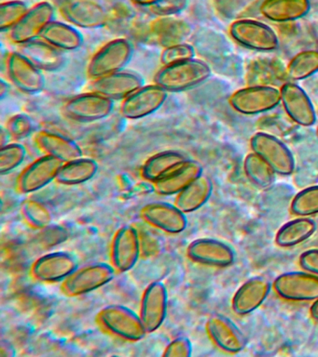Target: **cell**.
<instances>
[{
	"instance_id": "1",
	"label": "cell",
	"mask_w": 318,
	"mask_h": 357,
	"mask_svg": "<svg viewBox=\"0 0 318 357\" xmlns=\"http://www.w3.org/2000/svg\"><path fill=\"white\" fill-rule=\"evenodd\" d=\"M210 75V66L205 61L194 58L164 66L156 73L154 83L166 91L181 92L201 85Z\"/></svg>"
},
{
	"instance_id": "2",
	"label": "cell",
	"mask_w": 318,
	"mask_h": 357,
	"mask_svg": "<svg viewBox=\"0 0 318 357\" xmlns=\"http://www.w3.org/2000/svg\"><path fill=\"white\" fill-rule=\"evenodd\" d=\"M96 321L104 331L127 342H138L147 334L140 315L119 304H113L100 310Z\"/></svg>"
},
{
	"instance_id": "3",
	"label": "cell",
	"mask_w": 318,
	"mask_h": 357,
	"mask_svg": "<svg viewBox=\"0 0 318 357\" xmlns=\"http://www.w3.org/2000/svg\"><path fill=\"white\" fill-rule=\"evenodd\" d=\"M115 273L116 270L113 265L105 262L85 265L77 268L65 281L62 282L61 290L68 297H79L110 283Z\"/></svg>"
},
{
	"instance_id": "4",
	"label": "cell",
	"mask_w": 318,
	"mask_h": 357,
	"mask_svg": "<svg viewBox=\"0 0 318 357\" xmlns=\"http://www.w3.org/2000/svg\"><path fill=\"white\" fill-rule=\"evenodd\" d=\"M229 32L237 43L255 52H270L279 47V39L275 30L256 20H236L230 25Z\"/></svg>"
},
{
	"instance_id": "5",
	"label": "cell",
	"mask_w": 318,
	"mask_h": 357,
	"mask_svg": "<svg viewBox=\"0 0 318 357\" xmlns=\"http://www.w3.org/2000/svg\"><path fill=\"white\" fill-rule=\"evenodd\" d=\"M280 102V89L267 85H254L240 89L230 98V105L233 110L245 116L269 112Z\"/></svg>"
},
{
	"instance_id": "6",
	"label": "cell",
	"mask_w": 318,
	"mask_h": 357,
	"mask_svg": "<svg viewBox=\"0 0 318 357\" xmlns=\"http://www.w3.org/2000/svg\"><path fill=\"white\" fill-rule=\"evenodd\" d=\"M252 152L261 156L276 174L289 176L295 170L291 151L281 139L266 132H256L250 139Z\"/></svg>"
},
{
	"instance_id": "7",
	"label": "cell",
	"mask_w": 318,
	"mask_h": 357,
	"mask_svg": "<svg viewBox=\"0 0 318 357\" xmlns=\"http://www.w3.org/2000/svg\"><path fill=\"white\" fill-rule=\"evenodd\" d=\"M132 44L127 39L118 38L108 42L92 58L88 75L93 79L121 72L132 59Z\"/></svg>"
},
{
	"instance_id": "8",
	"label": "cell",
	"mask_w": 318,
	"mask_h": 357,
	"mask_svg": "<svg viewBox=\"0 0 318 357\" xmlns=\"http://www.w3.org/2000/svg\"><path fill=\"white\" fill-rule=\"evenodd\" d=\"M279 297L289 301H315L318 298V275L307 271L281 273L273 281Z\"/></svg>"
},
{
	"instance_id": "9",
	"label": "cell",
	"mask_w": 318,
	"mask_h": 357,
	"mask_svg": "<svg viewBox=\"0 0 318 357\" xmlns=\"http://www.w3.org/2000/svg\"><path fill=\"white\" fill-rule=\"evenodd\" d=\"M113 109V100L93 91L72 98L64 105L63 113L73 121L90 123L107 119Z\"/></svg>"
},
{
	"instance_id": "10",
	"label": "cell",
	"mask_w": 318,
	"mask_h": 357,
	"mask_svg": "<svg viewBox=\"0 0 318 357\" xmlns=\"http://www.w3.org/2000/svg\"><path fill=\"white\" fill-rule=\"evenodd\" d=\"M117 273L128 272L138 264L142 255L140 234L132 225H124L114 234L110 253Z\"/></svg>"
},
{
	"instance_id": "11",
	"label": "cell",
	"mask_w": 318,
	"mask_h": 357,
	"mask_svg": "<svg viewBox=\"0 0 318 357\" xmlns=\"http://www.w3.org/2000/svg\"><path fill=\"white\" fill-rule=\"evenodd\" d=\"M59 13L69 24L85 29H97L108 22L107 10L94 0H63Z\"/></svg>"
},
{
	"instance_id": "12",
	"label": "cell",
	"mask_w": 318,
	"mask_h": 357,
	"mask_svg": "<svg viewBox=\"0 0 318 357\" xmlns=\"http://www.w3.org/2000/svg\"><path fill=\"white\" fill-rule=\"evenodd\" d=\"M55 10L51 3L43 1L29 8L26 15L10 30L13 43L23 45L41 38L50 22L55 21Z\"/></svg>"
},
{
	"instance_id": "13",
	"label": "cell",
	"mask_w": 318,
	"mask_h": 357,
	"mask_svg": "<svg viewBox=\"0 0 318 357\" xmlns=\"http://www.w3.org/2000/svg\"><path fill=\"white\" fill-rule=\"evenodd\" d=\"M168 91L157 85L143 86L125 98L121 106L122 116L127 119H140L158 111L166 102Z\"/></svg>"
},
{
	"instance_id": "14",
	"label": "cell",
	"mask_w": 318,
	"mask_h": 357,
	"mask_svg": "<svg viewBox=\"0 0 318 357\" xmlns=\"http://www.w3.org/2000/svg\"><path fill=\"white\" fill-rule=\"evenodd\" d=\"M168 310V291L160 281L152 282L142 295L140 315L142 323L147 333L160 328L166 320Z\"/></svg>"
},
{
	"instance_id": "15",
	"label": "cell",
	"mask_w": 318,
	"mask_h": 357,
	"mask_svg": "<svg viewBox=\"0 0 318 357\" xmlns=\"http://www.w3.org/2000/svg\"><path fill=\"white\" fill-rule=\"evenodd\" d=\"M189 259L206 266L226 268L236 261V251L227 243L215 238H199L187 248Z\"/></svg>"
},
{
	"instance_id": "16",
	"label": "cell",
	"mask_w": 318,
	"mask_h": 357,
	"mask_svg": "<svg viewBox=\"0 0 318 357\" xmlns=\"http://www.w3.org/2000/svg\"><path fill=\"white\" fill-rule=\"evenodd\" d=\"M78 268L76 258L65 251L45 254L33 264L31 275L43 283H62Z\"/></svg>"
},
{
	"instance_id": "17",
	"label": "cell",
	"mask_w": 318,
	"mask_h": 357,
	"mask_svg": "<svg viewBox=\"0 0 318 357\" xmlns=\"http://www.w3.org/2000/svg\"><path fill=\"white\" fill-rule=\"evenodd\" d=\"M64 162L54 156L45 155L32 162L18 177L17 190L21 194H31L57 181Z\"/></svg>"
},
{
	"instance_id": "18",
	"label": "cell",
	"mask_w": 318,
	"mask_h": 357,
	"mask_svg": "<svg viewBox=\"0 0 318 357\" xmlns=\"http://www.w3.org/2000/svg\"><path fill=\"white\" fill-rule=\"evenodd\" d=\"M7 72L13 85L24 93H38L45 86L43 71L21 52L10 53L7 60Z\"/></svg>"
},
{
	"instance_id": "19",
	"label": "cell",
	"mask_w": 318,
	"mask_h": 357,
	"mask_svg": "<svg viewBox=\"0 0 318 357\" xmlns=\"http://www.w3.org/2000/svg\"><path fill=\"white\" fill-rule=\"evenodd\" d=\"M140 215L150 225L170 234L182 233L188 225L185 212L178 208L175 204L149 203L142 208Z\"/></svg>"
},
{
	"instance_id": "20",
	"label": "cell",
	"mask_w": 318,
	"mask_h": 357,
	"mask_svg": "<svg viewBox=\"0 0 318 357\" xmlns=\"http://www.w3.org/2000/svg\"><path fill=\"white\" fill-rule=\"evenodd\" d=\"M281 103L287 116L301 127H312L317 122V114L308 94L298 84L284 83L280 89Z\"/></svg>"
},
{
	"instance_id": "21",
	"label": "cell",
	"mask_w": 318,
	"mask_h": 357,
	"mask_svg": "<svg viewBox=\"0 0 318 357\" xmlns=\"http://www.w3.org/2000/svg\"><path fill=\"white\" fill-rule=\"evenodd\" d=\"M206 329L215 344L226 353H240L247 346L244 332L226 315L212 314L206 322Z\"/></svg>"
},
{
	"instance_id": "22",
	"label": "cell",
	"mask_w": 318,
	"mask_h": 357,
	"mask_svg": "<svg viewBox=\"0 0 318 357\" xmlns=\"http://www.w3.org/2000/svg\"><path fill=\"white\" fill-rule=\"evenodd\" d=\"M272 289V283L264 276H254L245 281L237 289L231 301L233 312L236 314H251L266 301Z\"/></svg>"
},
{
	"instance_id": "23",
	"label": "cell",
	"mask_w": 318,
	"mask_h": 357,
	"mask_svg": "<svg viewBox=\"0 0 318 357\" xmlns=\"http://www.w3.org/2000/svg\"><path fill=\"white\" fill-rule=\"evenodd\" d=\"M143 86V78L138 75L121 71L94 79L91 88L111 100H124Z\"/></svg>"
},
{
	"instance_id": "24",
	"label": "cell",
	"mask_w": 318,
	"mask_h": 357,
	"mask_svg": "<svg viewBox=\"0 0 318 357\" xmlns=\"http://www.w3.org/2000/svg\"><path fill=\"white\" fill-rule=\"evenodd\" d=\"M201 175H203L202 165L198 161L188 159L153 183L155 192L166 197L177 195Z\"/></svg>"
},
{
	"instance_id": "25",
	"label": "cell",
	"mask_w": 318,
	"mask_h": 357,
	"mask_svg": "<svg viewBox=\"0 0 318 357\" xmlns=\"http://www.w3.org/2000/svg\"><path fill=\"white\" fill-rule=\"evenodd\" d=\"M19 52L26 56L41 71L55 72L62 69L66 58L62 50L57 49L48 42L35 40L19 46Z\"/></svg>"
},
{
	"instance_id": "26",
	"label": "cell",
	"mask_w": 318,
	"mask_h": 357,
	"mask_svg": "<svg viewBox=\"0 0 318 357\" xmlns=\"http://www.w3.org/2000/svg\"><path fill=\"white\" fill-rule=\"evenodd\" d=\"M149 30L150 36L164 49L184 43L191 32L188 22L175 16L157 17L152 22Z\"/></svg>"
},
{
	"instance_id": "27",
	"label": "cell",
	"mask_w": 318,
	"mask_h": 357,
	"mask_svg": "<svg viewBox=\"0 0 318 357\" xmlns=\"http://www.w3.org/2000/svg\"><path fill=\"white\" fill-rule=\"evenodd\" d=\"M311 10L310 0H263L259 11L273 22H290L303 18Z\"/></svg>"
},
{
	"instance_id": "28",
	"label": "cell",
	"mask_w": 318,
	"mask_h": 357,
	"mask_svg": "<svg viewBox=\"0 0 318 357\" xmlns=\"http://www.w3.org/2000/svg\"><path fill=\"white\" fill-rule=\"evenodd\" d=\"M35 139L38 146L46 155L54 156L64 163L82 156V151L79 145L73 139L61 134L43 130L36 135Z\"/></svg>"
},
{
	"instance_id": "29",
	"label": "cell",
	"mask_w": 318,
	"mask_h": 357,
	"mask_svg": "<svg viewBox=\"0 0 318 357\" xmlns=\"http://www.w3.org/2000/svg\"><path fill=\"white\" fill-rule=\"evenodd\" d=\"M213 192V183L210 178L201 175L189 184L175 197V204L185 213L196 211L205 205Z\"/></svg>"
},
{
	"instance_id": "30",
	"label": "cell",
	"mask_w": 318,
	"mask_h": 357,
	"mask_svg": "<svg viewBox=\"0 0 318 357\" xmlns=\"http://www.w3.org/2000/svg\"><path fill=\"white\" fill-rule=\"evenodd\" d=\"M317 229V222L310 217H298L289 220L276 234V245L280 248L296 247L311 238Z\"/></svg>"
},
{
	"instance_id": "31",
	"label": "cell",
	"mask_w": 318,
	"mask_h": 357,
	"mask_svg": "<svg viewBox=\"0 0 318 357\" xmlns=\"http://www.w3.org/2000/svg\"><path fill=\"white\" fill-rule=\"evenodd\" d=\"M188 159L177 151L155 153L145 162L141 169V176L144 180L154 183Z\"/></svg>"
},
{
	"instance_id": "32",
	"label": "cell",
	"mask_w": 318,
	"mask_h": 357,
	"mask_svg": "<svg viewBox=\"0 0 318 357\" xmlns=\"http://www.w3.org/2000/svg\"><path fill=\"white\" fill-rule=\"evenodd\" d=\"M41 38L61 50H74L82 45L83 36L74 25L52 21L41 33Z\"/></svg>"
},
{
	"instance_id": "33",
	"label": "cell",
	"mask_w": 318,
	"mask_h": 357,
	"mask_svg": "<svg viewBox=\"0 0 318 357\" xmlns=\"http://www.w3.org/2000/svg\"><path fill=\"white\" fill-rule=\"evenodd\" d=\"M99 170V164L92 158H79L66 162L58 172L57 181L63 185H78L92 180Z\"/></svg>"
},
{
	"instance_id": "34",
	"label": "cell",
	"mask_w": 318,
	"mask_h": 357,
	"mask_svg": "<svg viewBox=\"0 0 318 357\" xmlns=\"http://www.w3.org/2000/svg\"><path fill=\"white\" fill-rule=\"evenodd\" d=\"M245 175L250 183L259 189H268L275 183L276 173L256 153H248L244 161Z\"/></svg>"
},
{
	"instance_id": "35",
	"label": "cell",
	"mask_w": 318,
	"mask_h": 357,
	"mask_svg": "<svg viewBox=\"0 0 318 357\" xmlns=\"http://www.w3.org/2000/svg\"><path fill=\"white\" fill-rule=\"evenodd\" d=\"M318 72V50H308L298 52L290 60L287 67L289 79H306Z\"/></svg>"
},
{
	"instance_id": "36",
	"label": "cell",
	"mask_w": 318,
	"mask_h": 357,
	"mask_svg": "<svg viewBox=\"0 0 318 357\" xmlns=\"http://www.w3.org/2000/svg\"><path fill=\"white\" fill-rule=\"evenodd\" d=\"M21 209L24 220L33 228L43 230L52 225V212L48 206L40 200L29 198L22 204Z\"/></svg>"
},
{
	"instance_id": "37",
	"label": "cell",
	"mask_w": 318,
	"mask_h": 357,
	"mask_svg": "<svg viewBox=\"0 0 318 357\" xmlns=\"http://www.w3.org/2000/svg\"><path fill=\"white\" fill-rule=\"evenodd\" d=\"M290 209L298 217H310L318 214V185L307 187L293 198Z\"/></svg>"
},
{
	"instance_id": "38",
	"label": "cell",
	"mask_w": 318,
	"mask_h": 357,
	"mask_svg": "<svg viewBox=\"0 0 318 357\" xmlns=\"http://www.w3.org/2000/svg\"><path fill=\"white\" fill-rule=\"evenodd\" d=\"M29 10V6L21 0L2 2L0 5V30L2 32L12 30Z\"/></svg>"
},
{
	"instance_id": "39",
	"label": "cell",
	"mask_w": 318,
	"mask_h": 357,
	"mask_svg": "<svg viewBox=\"0 0 318 357\" xmlns=\"http://www.w3.org/2000/svg\"><path fill=\"white\" fill-rule=\"evenodd\" d=\"M27 149L23 144L13 142L1 146L0 149V173L8 174L23 163Z\"/></svg>"
},
{
	"instance_id": "40",
	"label": "cell",
	"mask_w": 318,
	"mask_h": 357,
	"mask_svg": "<svg viewBox=\"0 0 318 357\" xmlns=\"http://www.w3.org/2000/svg\"><path fill=\"white\" fill-rule=\"evenodd\" d=\"M194 47L184 42V43L174 45V46L164 49L161 54V63L164 66H170V64L194 59Z\"/></svg>"
},
{
	"instance_id": "41",
	"label": "cell",
	"mask_w": 318,
	"mask_h": 357,
	"mask_svg": "<svg viewBox=\"0 0 318 357\" xmlns=\"http://www.w3.org/2000/svg\"><path fill=\"white\" fill-rule=\"evenodd\" d=\"M41 233L38 234V245L41 248H52L55 245L61 244L68 238V234L66 229L61 226H52L40 230Z\"/></svg>"
},
{
	"instance_id": "42",
	"label": "cell",
	"mask_w": 318,
	"mask_h": 357,
	"mask_svg": "<svg viewBox=\"0 0 318 357\" xmlns=\"http://www.w3.org/2000/svg\"><path fill=\"white\" fill-rule=\"evenodd\" d=\"M188 0H161L149 8L150 13L156 17L175 16L185 10Z\"/></svg>"
},
{
	"instance_id": "43",
	"label": "cell",
	"mask_w": 318,
	"mask_h": 357,
	"mask_svg": "<svg viewBox=\"0 0 318 357\" xmlns=\"http://www.w3.org/2000/svg\"><path fill=\"white\" fill-rule=\"evenodd\" d=\"M33 124L31 119L27 114H19L10 117L7 123V130L15 139H23L31 133Z\"/></svg>"
},
{
	"instance_id": "44",
	"label": "cell",
	"mask_w": 318,
	"mask_h": 357,
	"mask_svg": "<svg viewBox=\"0 0 318 357\" xmlns=\"http://www.w3.org/2000/svg\"><path fill=\"white\" fill-rule=\"evenodd\" d=\"M192 354V344L187 337H178L170 342L164 349V356L166 357H189Z\"/></svg>"
},
{
	"instance_id": "45",
	"label": "cell",
	"mask_w": 318,
	"mask_h": 357,
	"mask_svg": "<svg viewBox=\"0 0 318 357\" xmlns=\"http://www.w3.org/2000/svg\"><path fill=\"white\" fill-rule=\"evenodd\" d=\"M300 265L307 272L318 275V248L304 251L300 257Z\"/></svg>"
},
{
	"instance_id": "46",
	"label": "cell",
	"mask_w": 318,
	"mask_h": 357,
	"mask_svg": "<svg viewBox=\"0 0 318 357\" xmlns=\"http://www.w3.org/2000/svg\"><path fill=\"white\" fill-rule=\"evenodd\" d=\"M15 354V347L7 340H2L1 345H0V356L13 357Z\"/></svg>"
},
{
	"instance_id": "47",
	"label": "cell",
	"mask_w": 318,
	"mask_h": 357,
	"mask_svg": "<svg viewBox=\"0 0 318 357\" xmlns=\"http://www.w3.org/2000/svg\"><path fill=\"white\" fill-rule=\"evenodd\" d=\"M161 1V0H133L136 5L140 6V7L150 8L156 4V3Z\"/></svg>"
},
{
	"instance_id": "48",
	"label": "cell",
	"mask_w": 318,
	"mask_h": 357,
	"mask_svg": "<svg viewBox=\"0 0 318 357\" xmlns=\"http://www.w3.org/2000/svg\"><path fill=\"white\" fill-rule=\"evenodd\" d=\"M310 314H311L312 319L318 322V298L317 301H314V303H312L311 309H310Z\"/></svg>"
},
{
	"instance_id": "49",
	"label": "cell",
	"mask_w": 318,
	"mask_h": 357,
	"mask_svg": "<svg viewBox=\"0 0 318 357\" xmlns=\"http://www.w3.org/2000/svg\"><path fill=\"white\" fill-rule=\"evenodd\" d=\"M9 92V85L4 80L0 81V97L3 99Z\"/></svg>"
},
{
	"instance_id": "50",
	"label": "cell",
	"mask_w": 318,
	"mask_h": 357,
	"mask_svg": "<svg viewBox=\"0 0 318 357\" xmlns=\"http://www.w3.org/2000/svg\"><path fill=\"white\" fill-rule=\"evenodd\" d=\"M317 138L318 139V126H317Z\"/></svg>"
}]
</instances>
